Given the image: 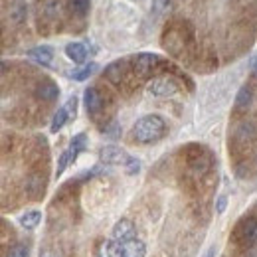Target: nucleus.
I'll return each mask as SVG.
<instances>
[{
    "label": "nucleus",
    "mask_w": 257,
    "mask_h": 257,
    "mask_svg": "<svg viewBox=\"0 0 257 257\" xmlns=\"http://www.w3.org/2000/svg\"><path fill=\"white\" fill-rule=\"evenodd\" d=\"M135 2H143V0H135Z\"/></svg>",
    "instance_id": "31"
},
{
    "label": "nucleus",
    "mask_w": 257,
    "mask_h": 257,
    "mask_svg": "<svg viewBox=\"0 0 257 257\" xmlns=\"http://www.w3.org/2000/svg\"><path fill=\"white\" fill-rule=\"evenodd\" d=\"M247 257H257V247H253V249L247 253Z\"/></svg>",
    "instance_id": "29"
},
{
    "label": "nucleus",
    "mask_w": 257,
    "mask_h": 257,
    "mask_svg": "<svg viewBox=\"0 0 257 257\" xmlns=\"http://www.w3.org/2000/svg\"><path fill=\"white\" fill-rule=\"evenodd\" d=\"M128 159H131V155L125 153L123 149L115 147V145H105L99 151V161L103 162V164H109V166H123L125 168Z\"/></svg>",
    "instance_id": "4"
},
{
    "label": "nucleus",
    "mask_w": 257,
    "mask_h": 257,
    "mask_svg": "<svg viewBox=\"0 0 257 257\" xmlns=\"http://www.w3.org/2000/svg\"><path fill=\"white\" fill-rule=\"evenodd\" d=\"M161 62V58L157 54H151V52H143V54H137L131 64H133V71L137 75H149L157 65Z\"/></svg>",
    "instance_id": "6"
},
{
    "label": "nucleus",
    "mask_w": 257,
    "mask_h": 257,
    "mask_svg": "<svg viewBox=\"0 0 257 257\" xmlns=\"http://www.w3.org/2000/svg\"><path fill=\"white\" fill-rule=\"evenodd\" d=\"M251 103H253V89L249 85H243L235 95V109L237 111H247L251 107Z\"/></svg>",
    "instance_id": "13"
},
{
    "label": "nucleus",
    "mask_w": 257,
    "mask_h": 257,
    "mask_svg": "<svg viewBox=\"0 0 257 257\" xmlns=\"http://www.w3.org/2000/svg\"><path fill=\"white\" fill-rule=\"evenodd\" d=\"M42 257H58V255H56V253H52V251H46Z\"/></svg>",
    "instance_id": "30"
},
{
    "label": "nucleus",
    "mask_w": 257,
    "mask_h": 257,
    "mask_svg": "<svg viewBox=\"0 0 257 257\" xmlns=\"http://www.w3.org/2000/svg\"><path fill=\"white\" fill-rule=\"evenodd\" d=\"M125 172L131 174V176H135V174H139L141 172V161L137 159V157H131L128 162L125 164Z\"/></svg>",
    "instance_id": "23"
},
{
    "label": "nucleus",
    "mask_w": 257,
    "mask_h": 257,
    "mask_svg": "<svg viewBox=\"0 0 257 257\" xmlns=\"http://www.w3.org/2000/svg\"><path fill=\"white\" fill-rule=\"evenodd\" d=\"M20 225L24 227V229H36L40 222H42V212L40 210H28V212H24L22 216H20Z\"/></svg>",
    "instance_id": "16"
},
{
    "label": "nucleus",
    "mask_w": 257,
    "mask_h": 257,
    "mask_svg": "<svg viewBox=\"0 0 257 257\" xmlns=\"http://www.w3.org/2000/svg\"><path fill=\"white\" fill-rule=\"evenodd\" d=\"M36 97L40 99V101H46V103H52V101H56L58 97H60V87L52 81V79H42L38 85H36Z\"/></svg>",
    "instance_id": "10"
},
{
    "label": "nucleus",
    "mask_w": 257,
    "mask_h": 257,
    "mask_svg": "<svg viewBox=\"0 0 257 257\" xmlns=\"http://www.w3.org/2000/svg\"><path fill=\"white\" fill-rule=\"evenodd\" d=\"M26 56L32 60L34 64L42 65V67H50L54 62V50L50 46H36L26 52Z\"/></svg>",
    "instance_id": "9"
},
{
    "label": "nucleus",
    "mask_w": 257,
    "mask_h": 257,
    "mask_svg": "<svg viewBox=\"0 0 257 257\" xmlns=\"http://www.w3.org/2000/svg\"><path fill=\"white\" fill-rule=\"evenodd\" d=\"M225 208H227V196L222 194V196H218V200H216V214H224Z\"/></svg>",
    "instance_id": "27"
},
{
    "label": "nucleus",
    "mask_w": 257,
    "mask_h": 257,
    "mask_svg": "<svg viewBox=\"0 0 257 257\" xmlns=\"http://www.w3.org/2000/svg\"><path fill=\"white\" fill-rule=\"evenodd\" d=\"M69 4V10L77 16H85L89 12V6H91V0H67Z\"/></svg>",
    "instance_id": "18"
},
{
    "label": "nucleus",
    "mask_w": 257,
    "mask_h": 257,
    "mask_svg": "<svg viewBox=\"0 0 257 257\" xmlns=\"http://www.w3.org/2000/svg\"><path fill=\"white\" fill-rule=\"evenodd\" d=\"M58 10H60V4H58L56 0H50V2L44 6V12H46L48 16H56V14H58Z\"/></svg>",
    "instance_id": "26"
},
{
    "label": "nucleus",
    "mask_w": 257,
    "mask_h": 257,
    "mask_svg": "<svg viewBox=\"0 0 257 257\" xmlns=\"http://www.w3.org/2000/svg\"><path fill=\"white\" fill-rule=\"evenodd\" d=\"M69 121V115H67V109L65 107H60L56 113H54V117H52V123H50V131L52 133H60L62 128L65 127V123Z\"/></svg>",
    "instance_id": "17"
},
{
    "label": "nucleus",
    "mask_w": 257,
    "mask_h": 257,
    "mask_svg": "<svg viewBox=\"0 0 257 257\" xmlns=\"http://www.w3.org/2000/svg\"><path fill=\"white\" fill-rule=\"evenodd\" d=\"M97 69H99V65H97L95 62L83 64V65H79L77 69H73V71L69 73V77H71L73 81H85V79H89V77L95 73Z\"/></svg>",
    "instance_id": "15"
},
{
    "label": "nucleus",
    "mask_w": 257,
    "mask_h": 257,
    "mask_svg": "<svg viewBox=\"0 0 257 257\" xmlns=\"http://www.w3.org/2000/svg\"><path fill=\"white\" fill-rule=\"evenodd\" d=\"M83 105H85L87 113H89L93 119L101 113V109H103V97H101L97 87H87V89L83 91Z\"/></svg>",
    "instance_id": "8"
},
{
    "label": "nucleus",
    "mask_w": 257,
    "mask_h": 257,
    "mask_svg": "<svg viewBox=\"0 0 257 257\" xmlns=\"http://www.w3.org/2000/svg\"><path fill=\"white\" fill-rule=\"evenodd\" d=\"M235 237L243 245H255L257 243V216L245 218L235 229Z\"/></svg>",
    "instance_id": "5"
},
{
    "label": "nucleus",
    "mask_w": 257,
    "mask_h": 257,
    "mask_svg": "<svg viewBox=\"0 0 257 257\" xmlns=\"http://www.w3.org/2000/svg\"><path fill=\"white\" fill-rule=\"evenodd\" d=\"M111 237L115 241H135L137 239V227L128 218H121L111 227Z\"/></svg>",
    "instance_id": "7"
},
{
    "label": "nucleus",
    "mask_w": 257,
    "mask_h": 257,
    "mask_svg": "<svg viewBox=\"0 0 257 257\" xmlns=\"http://www.w3.org/2000/svg\"><path fill=\"white\" fill-rule=\"evenodd\" d=\"M168 6H170V0H155L153 2V12L157 16H161V14H164L168 10Z\"/></svg>",
    "instance_id": "24"
},
{
    "label": "nucleus",
    "mask_w": 257,
    "mask_h": 257,
    "mask_svg": "<svg viewBox=\"0 0 257 257\" xmlns=\"http://www.w3.org/2000/svg\"><path fill=\"white\" fill-rule=\"evenodd\" d=\"M85 149H87V135H85V133H79V135H75V137L69 141V147H67L65 151H67V155H69L71 164L77 161V157H79Z\"/></svg>",
    "instance_id": "12"
},
{
    "label": "nucleus",
    "mask_w": 257,
    "mask_h": 257,
    "mask_svg": "<svg viewBox=\"0 0 257 257\" xmlns=\"http://www.w3.org/2000/svg\"><path fill=\"white\" fill-rule=\"evenodd\" d=\"M105 75H107V79L111 83L121 85L123 75H125V62H113V64H109L107 69H105Z\"/></svg>",
    "instance_id": "14"
},
{
    "label": "nucleus",
    "mask_w": 257,
    "mask_h": 257,
    "mask_svg": "<svg viewBox=\"0 0 257 257\" xmlns=\"http://www.w3.org/2000/svg\"><path fill=\"white\" fill-rule=\"evenodd\" d=\"M190 166H192L196 172H206L208 168H210V157L208 155H204V153H200V157H196L192 162H190Z\"/></svg>",
    "instance_id": "19"
},
{
    "label": "nucleus",
    "mask_w": 257,
    "mask_h": 257,
    "mask_svg": "<svg viewBox=\"0 0 257 257\" xmlns=\"http://www.w3.org/2000/svg\"><path fill=\"white\" fill-rule=\"evenodd\" d=\"M147 91L153 97H170L178 91V83L172 77H155L147 83Z\"/></svg>",
    "instance_id": "3"
},
{
    "label": "nucleus",
    "mask_w": 257,
    "mask_h": 257,
    "mask_svg": "<svg viewBox=\"0 0 257 257\" xmlns=\"http://www.w3.org/2000/svg\"><path fill=\"white\" fill-rule=\"evenodd\" d=\"M249 69H251V73H253V75L257 77V56L249 60Z\"/></svg>",
    "instance_id": "28"
},
{
    "label": "nucleus",
    "mask_w": 257,
    "mask_h": 257,
    "mask_svg": "<svg viewBox=\"0 0 257 257\" xmlns=\"http://www.w3.org/2000/svg\"><path fill=\"white\" fill-rule=\"evenodd\" d=\"M166 133V123L161 115H145L133 125V139L141 145H151L161 141Z\"/></svg>",
    "instance_id": "1"
},
{
    "label": "nucleus",
    "mask_w": 257,
    "mask_h": 257,
    "mask_svg": "<svg viewBox=\"0 0 257 257\" xmlns=\"http://www.w3.org/2000/svg\"><path fill=\"white\" fill-rule=\"evenodd\" d=\"M6 257H30V247L24 245V243H18V245H12L8 249Z\"/></svg>",
    "instance_id": "20"
},
{
    "label": "nucleus",
    "mask_w": 257,
    "mask_h": 257,
    "mask_svg": "<svg viewBox=\"0 0 257 257\" xmlns=\"http://www.w3.org/2000/svg\"><path fill=\"white\" fill-rule=\"evenodd\" d=\"M147 245L139 239L135 241H115L107 239L97 247V257H145Z\"/></svg>",
    "instance_id": "2"
},
{
    "label": "nucleus",
    "mask_w": 257,
    "mask_h": 257,
    "mask_svg": "<svg viewBox=\"0 0 257 257\" xmlns=\"http://www.w3.org/2000/svg\"><path fill=\"white\" fill-rule=\"evenodd\" d=\"M65 109H67V115H69V121H73L75 117H77V97L71 95L67 101H65L64 105Z\"/></svg>",
    "instance_id": "22"
},
{
    "label": "nucleus",
    "mask_w": 257,
    "mask_h": 257,
    "mask_svg": "<svg viewBox=\"0 0 257 257\" xmlns=\"http://www.w3.org/2000/svg\"><path fill=\"white\" fill-rule=\"evenodd\" d=\"M26 16H28V8H26V4H18V6L10 12V18H12L14 22H24Z\"/></svg>",
    "instance_id": "21"
},
{
    "label": "nucleus",
    "mask_w": 257,
    "mask_h": 257,
    "mask_svg": "<svg viewBox=\"0 0 257 257\" xmlns=\"http://www.w3.org/2000/svg\"><path fill=\"white\" fill-rule=\"evenodd\" d=\"M103 133H105L107 137H111V139H117V137L121 135V127H119V125L113 121L109 127H105V131H103Z\"/></svg>",
    "instance_id": "25"
},
{
    "label": "nucleus",
    "mask_w": 257,
    "mask_h": 257,
    "mask_svg": "<svg viewBox=\"0 0 257 257\" xmlns=\"http://www.w3.org/2000/svg\"><path fill=\"white\" fill-rule=\"evenodd\" d=\"M65 56L73 62V64L83 65L89 58V52H87V46L81 44V42H69L65 46Z\"/></svg>",
    "instance_id": "11"
}]
</instances>
